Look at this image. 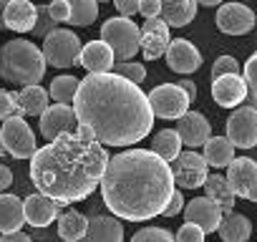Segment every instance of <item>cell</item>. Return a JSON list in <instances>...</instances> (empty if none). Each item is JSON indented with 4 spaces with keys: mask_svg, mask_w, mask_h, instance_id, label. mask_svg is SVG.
<instances>
[{
    "mask_svg": "<svg viewBox=\"0 0 257 242\" xmlns=\"http://www.w3.org/2000/svg\"><path fill=\"white\" fill-rule=\"evenodd\" d=\"M58 222V237L63 242H78L86 237V229H88V217L76 212V209H66L61 212V217L56 219Z\"/></svg>",
    "mask_w": 257,
    "mask_h": 242,
    "instance_id": "d4e9b609",
    "label": "cell"
},
{
    "mask_svg": "<svg viewBox=\"0 0 257 242\" xmlns=\"http://www.w3.org/2000/svg\"><path fill=\"white\" fill-rule=\"evenodd\" d=\"M11 184H13V172L6 164H0V192H6Z\"/></svg>",
    "mask_w": 257,
    "mask_h": 242,
    "instance_id": "f6af8a7d",
    "label": "cell"
},
{
    "mask_svg": "<svg viewBox=\"0 0 257 242\" xmlns=\"http://www.w3.org/2000/svg\"><path fill=\"white\" fill-rule=\"evenodd\" d=\"M177 86H179V88H182V91H184V93L192 98V101L197 98V83H194L192 78H179V81H177Z\"/></svg>",
    "mask_w": 257,
    "mask_h": 242,
    "instance_id": "ee69618b",
    "label": "cell"
},
{
    "mask_svg": "<svg viewBox=\"0 0 257 242\" xmlns=\"http://www.w3.org/2000/svg\"><path fill=\"white\" fill-rule=\"evenodd\" d=\"M167 66L174 71V73H182V76H189L194 73L199 66H202V53L197 51V46L187 38H177L169 43L167 48Z\"/></svg>",
    "mask_w": 257,
    "mask_h": 242,
    "instance_id": "e0dca14e",
    "label": "cell"
},
{
    "mask_svg": "<svg viewBox=\"0 0 257 242\" xmlns=\"http://www.w3.org/2000/svg\"><path fill=\"white\" fill-rule=\"evenodd\" d=\"M227 139L239 149L257 147V108L239 106L227 118Z\"/></svg>",
    "mask_w": 257,
    "mask_h": 242,
    "instance_id": "8fae6325",
    "label": "cell"
},
{
    "mask_svg": "<svg viewBox=\"0 0 257 242\" xmlns=\"http://www.w3.org/2000/svg\"><path fill=\"white\" fill-rule=\"evenodd\" d=\"M36 18H38V11L31 0H11V6L6 8V28L8 31H16V33H28L33 31L36 26Z\"/></svg>",
    "mask_w": 257,
    "mask_h": 242,
    "instance_id": "7402d4cb",
    "label": "cell"
},
{
    "mask_svg": "<svg viewBox=\"0 0 257 242\" xmlns=\"http://www.w3.org/2000/svg\"><path fill=\"white\" fill-rule=\"evenodd\" d=\"M68 8H71V26H78V28H86L96 21L98 16V3L96 0H66Z\"/></svg>",
    "mask_w": 257,
    "mask_h": 242,
    "instance_id": "1f68e13d",
    "label": "cell"
},
{
    "mask_svg": "<svg viewBox=\"0 0 257 242\" xmlns=\"http://www.w3.org/2000/svg\"><path fill=\"white\" fill-rule=\"evenodd\" d=\"M23 204H26V224H31L33 229H46L51 222L61 217V204L41 192L26 197Z\"/></svg>",
    "mask_w": 257,
    "mask_h": 242,
    "instance_id": "ac0fdd59",
    "label": "cell"
},
{
    "mask_svg": "<svg viewBox=\"0 0 257 242\" xmlns=\"http://www.w3.org/2000/svg\"><path fill=\"white\" fill-rule=\"evenodd\" d=\"M38 129H41V137L53 142L63 134H76L78 132V118H76V111L73 106H63V103H53L43 111L41 121H38Z\"/></svg>",
    "mask_w": 257,
    "mask_h": 242,
    "instance_id": "30bf717a",
    "label": "cell"
},
{
    "mask_svg": "<svg viewBox=\"0 0 257 242\" xmlns=\"http://www.w3.org/2000/svg\"><path fill=\"white\" fill-rule=\"evenodd\" d=\"M217 232H219L222 242H247L252 234V222L239 212H227L222 217V224Z\"/></svg>",
    "mask_w": 257,
    "mask_h": 242,
    "instance_id": "484cf974",
    "label": "cell"
},
{
    "mask_svg": "<svg viewBox=\"0 0 257 242\" xmlns=\"http://www.w3.org/2000/svg\"><path fill=\"white\" fill-rule=\"evenodd\" d=\"M132 242H177V237L164 227H142L132 237Z\"/></svg>",
    "mask_w": 257,
    "mask_h": 242,
    "instance_id": "e575fe53",
    "label": "cell"
},
{
    "mask_svg": "<svg viewBox=\"0 0 257 242\" xmlns=\"http://www.w3.org/2000/svg\"><path fill=\"white\" fill-rule=\"evenodd\" d=\"M108 152L93 137L76 132L63 134L36 152L31 159V182L61 207L83 202L101 187Z\"/></svg>",
    "mask_w": 257,
    "mask_h": 242,
    "instance_id": "3957f363",
    "label": "cell"
},
{
    "mask_svg": "<svg viewBox=\"0 0 257 242\" xmlns=\"http://www.w3.org/2000/svg\"><path fill=\"white\" fill-rule=\"evenodd\" d=\"M172 38H169V26L162 21V18H154V21H147L142 26V43H139V51L147 61H157L162 56H167V48H169Z\"/></svg>",
    "mask_w": 257,
    "mask_h": 242,
    "instance_id": "9a60e30c",
    "label": "cell"
},
{
    "mask_svg": "<svg viewBox=\"0 0 257 242\" xmlns=\"http://www.w3.org/2000/svg\"><path fill=\"white\" fill-rule=\"evenodd\" d=\"M177 242H204V232L192 224V222H184L179 229H177Z\"/></svg>",
    "mask_w": 257,
    "mask_h": 242,
    "instance_id": "f35d334b",
    "label": "cell"
},
{
    "mask_svg": "<svg viewBox=\"0 0 257 242\" xmlns=\"http://www.w3.org/2000/svg\"><path fill=\"white\" fill-rule=\"evenodd\" d=\"M179 212H184V197H182L179 189H174V194H172V199H169V204H167V209L162 214L164 217H177Z\"/></svg>",
    "mask_w": 257,
    "mask_h": 242,
    "instance_id": "b9f144b4",
    "label": "cell"
},
{
    "mask_svg": "<svg viewBox=\"0 0 257 242\" xmlns=\"http://www.w3.org/2000/svg\"><path fill=\"white\" fill-rule=\"evenodd\" d=\"M78 63L88 73H111V68L116 63V56H113V51L103 41H91V43L83 46Z\"/></svg>",
    "mask_w": 257,
    "mask_h": 242,
    "instance_id": "ffe728a7",
    "label": "cell"
},
{
    "mask_svg": "<svg viewBox=\"0 0 257 242\" xmlns=\"http://www.w3.org/2000/svg\"><path fill=\"white\" fill-rule=\"evenodd\" d=\"M73 111L78 132L106 147H132L142 142L154 124L149 96L116 73H88L81 78Z\"/></svg>",
    "mask_w": 257,
    "mask_h": 242,
    "instance_id": "6da1fadb",
    "label": "cell"
},
{
    "mask_svg": "<svg viewBox=\"0 0 257 242\" xmlns=\"http://www.w3.org/2000/svg\"><path fill=\"white\" fill-rule=\"evenodd\" d=\"M177 134H179V139H182L184 147L199 149V147H204L209 142L212 127H209V121L204 118V113L187 111L182 118H177Z\"/></svg>",
    "mask_w": 257,
    "mask_h": 242,
    "instance_id": "2e32d148",
    "label": "cell"
},
{
    "mask_svg": "<svg viewBox=\"0 0 257 242\" xmlns=\"http://www.w3.org/2000/svg\"><path fill=\"white\" fill-rule=\"evenodd\" d=\"M96 3H113V0H96Z\"/></svg>",
    "mask_w": 257,
    "mask_h": 242,
    "instance_id": "f907efd6",
    "label": "cell"
},
{
    "mask_svg": "<svg viewBox=\"0 0 257 242\" xmlns=\"http://www.w3.org/2000/svg\"><path fill=\"white\" fill-rule=\"evenodd\" d=\"M217 28L227 36H244L254 28V13L244 3H224L217 11Z\"/></svg>",
    "mask_w": 257,
    "mask_h": 242,
    "instance_id": "5bb4252c",
    "label": "cell"
},
{
    "mask_svg": "<svg viewBox=\"0 0 257 242\" xmlns=\"http://www.w3.org/2000/svg\"><path fill=\"white\" fill-rule=\"evenodd\" d=\"M204 189H207V197L212 199V202H217L219 207H222V212L227 214V212H232V207H234V192H232V187H229V182H227V177H219V174H209L207 177V182H204Z\"/></svg>",
    "mask_w": 257,
    "mask_h": 242,
    "instance_id": "f1b7e54d",
    "label": "cell"
},
{
    "mask_svg": "<svg viewBox=\"0 0 257 242\" xmlns=\"http://www.w3.org/2000/svg\"><path fill=\"white\" fill-rule=\"evenodd\" d=\"M113 6H116V11H118L123 18L139 13V0H113Z\"/></svg>",
    "mask_w": 257,
    "mask_h": 242,
    "instance_id": "7bdbcfd3",
    "label": "cell"
},
{
    "mask_svg": "<svg viewBox=\"0 0 257 242\" xmlns=\"http://www.w3.org/2000/svg\"><path fill=\"white\" fill-rule=\"evenodd\" d=\"M0 242H33V239L26 232H8V234L0 237Z\"/></svg>",
    "mask_w": 257,
    "mask_h": 242,
    "instance_id": "bcb514c9",
    "label": "cell"
},
{
    "mask_svg": "<svg viewBox=\"0 0 257 242\" xmlns=\"http://www.w3.org/2000/svg\"><path fill=\"white\" fill-rule=\"evenodd\" d=\"M36 11H38V18H36L33 33H36L38 38H46V36H51L53 31H58V28H56L58 23L51 18V13H48V6H36Z\"/></svg>",
    "mask_w": 257,
    "mask_h": 242,
    "instance_id": "d590c367",
    "label": "cell"
},
{
    "mask_svg": "<svg viewBox=\"0 0 257 242\" xmlns=\"http://www.w3.org/2000/svg\"><path fill=\"white\" fill-rule=\"evenodd\" d=\"M8 152H6V144H3V137H0V159H3Z\"/></svg>",
    "mask_w": 257,
    "mask_h": 242,
    "instance_id": "681fc988",
    "label": "cell"
},
{
    "mask_svg": "<svg viewBox=\"0 0 257 242\" xmlns=\"http://www.w3.org/2000/svg\"><path fill=\"white\" fill-rule=\"evenodd\" d=\"M147 96H149V106H152L154 116H159V118H182L192 103V98L177 83H162V86L152 88Z\"/></svg>",
    "mask_w": 257,
    "mask_h": 242,
    "instance_id": "52a82bcc",
    "label": "cell"
},
{
    "mask_svg": "<svg viewBox=\"0 0 257 242\" xmlns=\"http://www.w3.org/2000/svg\"><path fill=\"white\" fill-rule=\"evenodd\" d=\"M41 51H43L48 66H53V68H68V66H76L78 63L81 51H83V43H81V38L73 31L58 28L51 36L43 38V48Z\"/></svg>",
    "mask_w": 257,
    "mask_h": 242,
    "instance_id": "8992f818",
    "label": "cell"
},
{
    "mask_svg": "<svg viewBox=\"0 0 257 242\" xmlns=\"http://www.w3.org/2000/svg\"><path fill=\"white\" fill-rule=\"evenodd\" d=\"M222 217H224L222 207L217 202H212L209 197H194L192 202L184 204V219L197 224L204 234L217 232L222 224Z\"/></svg>",
    "mask_w": 257,
    "mask_h": 242,
    "instance_id": "4fadbf2b",
    "label": "cell"
},
{
    "mask_svg": "<svg viewBox=\"0 0 257 242\" xmlns=\"http://www.w3.org/2000/svg\"><path fill=\"white\" fill-rule=\"evenodd\" d=\"M139 13L147 21H154L162 13V3H159V0H139Z\"/></svg>",
    "mask_w": 257,
    "mask_h": 242,
    "instance_id": "60d3db41",
    "label": "cell"
},
{
    "mask_svg": "<svg viewBox=\"0 0 257 242\" xmlns=\"http://www.w3.org/2000/svg\"><path fill=\"white\" fill-rule=\"evenodd\" d=\"M172 174H174V182L177 187L182 189H197V187H204L207 177H209V164L202 154H197L194 149L189 152H182L172 164Z\"/></svg>",
    "mask_w": 257,
    "mask_h": 242,
    "instance_id": "9c48e42d",
    "label": "cell"
},
{
    "mask_svg": "<svg viewBox=\"0 0 257 242\" xmlns=\"http://www.w3.org/2000/svg\"><path fill=\"white\" fill-rule=\"evenodd\" d=\"M212 98L217 101V106L222 108H234L247 98V83L239 73L232 76H222L212 81Z\"/></svg>",
    "mask_w": 257,
    "mask_h": 242,
    "instance_id": "d6986e66",
    "label": "cell"
},
{
    "mask_svg": "<svg viewBox=\"0 0 257 242\" xmlns=\"http://www.w3.org/2000/svg\"><path fill=\"white\" fill-rule=\"evenodd\" d=\"M199 3L207 8H214V6H224V0H199Z\"/></svg>",
    "mask_w": 257,
    "mask_h": 242,
    "instance_id": "c3c4849f",
    "label": "cell"
},
{
    "mask_svg": "<svg viewBox=\"0 0 257 242\" xmlns=\"http://www.w3.org/2000/svg\"><path fill=\"white\" fill-rule=\"evenodd\" d=\"M11 6V0H0V28H6V23H3V18H6V8Z\"/></svg>",
    "mask_w": 257,
    "mask_h": 242,
    "instance_id": "7dc6e473",
    "label": "cell"
},
{
    "mask_svg": "<svg viewBox=\"0 0 257 242\" xmlns=\"http://www.w3.org/2000/svg\"><path fill=\"white\" fill-rule=\"evenodd\" d=\"M227 182L234 192V197H242L247 202H257V162L249 157H237L227 167Z\"/></svg>",
    "mask_w": 257,
    "mask_h": 242,
    "instance_id": "7c38bea8",
    "label": "cell"
},
{
    "mask_svg": "<svg viewBox=\"0 0 257 242\" xmlns=\"http://www.w3.org/2000/svg\"><path fill=\"white\" fill-rule=\"evenodd\" d=\"M13 116H21V106H18V96L13 91L0 88V121H8Z\"/></svg>",
    "mask_w": 257,
    "mask_h": 242,
    "instance_id": "8d00e7d4",
    "label": "cell"
},
{
    "mask_svg": "<svg viewBox=\"0 0 257 242\" xmlns=\"http://www.w3.org/2000/svg\"><path fill=\"white\" fill-rule=\"evenodd\" d=\"M111 73H116V76H121V78H126V81H132V83H137V86L147 78L144 63H137V61H118Z\"/></svg>",
    "mask_w": 257,
    "mask_h": 242,
    "instance_id": "d6a6232c",
    "label": "cell"
},
{
    "mask_svg": "<svg viewBox=\"0 0 257 242\" xmlns=\"http://www.w3.org/2000/svg\"><path fill=\"white\" fill-rule=\"evenodd\" d=\"M48 13H51V18L56 23H68L71 21V8H68L66 0H51V3H48Z\"/></svg>",
    "mask_w": 257,
    "mask_h": 242,
    "instance_id": "ab89813d",
    "label": "cell"
},
{
    "mask_svg": "<svg viewBox=\"0 0 257 242\" xmlns=\"http://www.w3.org/2000/svg\"><path fill=\"white\" fill-rule=\"evenodd\" d=\"M101 41L113 51L116 61H132L142 43V28H137L134 21H128L123 16L108 18L101 26Z\"/></svg>",
    "mask_w": 257,
    "mask_h": 242,
    "instance_id": "5b68a950",
    "label": "cell"
},
{
    "mask_svg": "<svg viewBox=\"0 0 257 242\" xmlns=\"http://www.w3.org/2000/svg\"><path fill=\"white\" fill-rule=\"evenodd\" d=\"M177 189L169 162L149 149H128L108 159L101 194L108 212L118 219L147 222L162 214Z\"/></svg>",
    "mask_w": 257,
    "mask_h": 242,
    "instance_id": "7a4b0ae2",
    "label": "cell"
},
{
    "mask_svg": "<svg viewBox=\"0 0 257 242\" xmlns=\"http://www.w3.org/2000/svg\"><path fill=\"white\" fill-rule=\"evenodd\" d=\"M0 137H3L6 152L16 159H33L38 147H36V137L31 132V127L23 121V116H13L8 121H3L0 127Z\"/></svg>",
    "mask_w": 257,
    "mask_h": 242,
    "instance_id": "ba28073f",
    "label": "cell"
},
{
    "mask_svg": "<svg viewBox=\"0 0 257 242\" xmlns=\"http://www.w3.org/2000/svg\"><path fill=\"white\" fill-rule=\"evenodd\" d=\"M244 83H247V96L252 101V108H257V53H252L244 61Z\"/></svg>",
    "mask_w": 257,
    "mask_h": 242,
    "instance_id": "836d02e7",
    "label": "cell"
},
{
    "mask_svg": "<svg viewBox=\"0 0 257 242\" xmlns=\"http://www.w3.org/2000/svg\"><path fill=\"white\" fill-rule=\"evenodd\" d=\"M209 167L214 169H222V167H229L234 162V144L227 139V137H209V142L204 144V154Z\"/></svg>",
    "mask_w": 257,
    "mask_h": 242,
    "instance_id": "83f0119b",
    "label": "cell"
},
{
    "mask_svg": "<svg viewBox=\"0 0 257 242\" xmlns=\"http://www.w3.org/2000/svg\"><path fill=\"white\" fill-rule=\"evenodd\" d=\"M78 86H81V78H76V76H58V78H53V81H51L48 96H51L56 103L71 106V103L76 101Z\"/></svg>",
    "mask_w": 257,
    "mask_h": 242,
    "instance_id": "4dcf8cb0",
    "label": "cell"
},
{
    "mask_svg": "<svg viewBox=\"0 0 257 242\" xmlns=\"http://www.w3.org/2000/svg\"><path fill=\"white\" fill-rule=\"evenodd\" d=\"M159 3H162L159 18L169 28H184V26H189L194 21L199 0H159Z\"/></svg>",
    "mask_w": 257,
    "mask_h": 242,
    "instance_id": "603a6c76",
    "label": "cell"
},
{
    "mask_svg": "<svg viewBox=\"0 0 257 242\" xmlns=\"http://www.w3.org/2000/svg\"><path fill=\"white\" fill-rule=\"evenodd\" d=\"M18 106H21V116H43V111L51 106L48 103V91L41 86H26L18 93Z\"/></svg>",
    "mask_w": 257,
    "mask_h": 242,
    "instance_id": "4316f807",
    "label": "cell"
},
{
    "mask_svg": "<svg viewBox=\"0 0 257 242\" xmlns=\"http://www.w3.org/2000/svg\"><path fill=\"white\" fill-rule=\"evenodd\" d=\"M232 73H239V63L232 56H219L212 66V81L222 78V76H232Z\"/></svg>",
    "mask_w": 257,
    "mask_h": 242,
    "instance_id": "74e56055",
    "label": "cell"
},
{
    "mask_svg": "<svg viewBox=\"0 0 257 242\" xmlns=\"http://www.w3.org/2000/svg\"><path fill=\"white\" fill-rule=\"evenodd\" d=\"M83 242H123V224L118 222V217L93 214L88 217V229Z\"/></svg>",
    "mask_w": 257,
    "mask_h": 242,
    "instance_id": "44dd1931",
    "label": "cell"
},
{
    "mask_svg": "<svg viewBox=\"0 0 257 242\" xmlns=\"http://www.w3.org/2000/svg\"><path fill=\"white\" fill-rule=\"evenodd\" d=\"M26 224V204L16 194H0V232H21Z\"/></svg>",
    "mask_w": 257,
    "mask_h": 242,
    "instance_id": "cb8c5ba5",
    "label": "cell"
},
{
    "mask_svg": "<svg viewBox=\"0 0 257 242\" xmlns=\"http://www.w3.org/2000/svg\"><path fill=\"white\" fill-rule=\"evenodd\" d=\"M152 152L157 157H162L164 162H174L182 154V139H179L177 129H162V132H157V137L152 142Z\"/></svg>",
    "mask_w": 257,
    "mask_h": 242,
    "instance_id": "f546056e",
    "label": "cell"
},
{
    "mask_svg": "<svg viewBox=\"0 0 257 242\" xmlns=\"http://www.w3.org/2000/svg\"><path fill=\"white\" fill-rule=\"evenodd\" d=\"M46 56L43 51L26 38L8 41L0 48V78L16 86H38L46 73Z\"/></svg>",
    "mask_w": 257,
    "mask_h": 242,
    "instance_id": "277c9868",
    "label": "cell"
}]
</instances>
